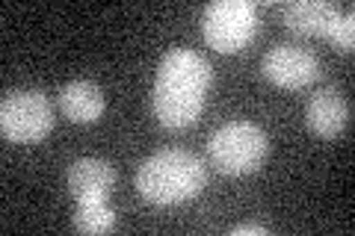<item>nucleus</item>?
<instances>
[{
    "label": "nucleus",
    "instance_id": "f257e3e1",
    "mask_svg": "<svg viewBox=\"0 0 355 236\" xmlns=\"http://www.w3.org/2000/svg\"><path fill=\"white\" fill-rule=\"evenodd\" d=\"M210 62L196 51L175 48L160 60L157 80L151 89L154 118L166 130H184L202 116L210 89Z\"/></svg>",
    "mask_w": 355,
    "mask_h": 236
},
{
    "label": "nucleus",
    "instance_id": "f03ea898",
    "mask_svg": "<svg viewBox=\"0 0 355 236\" xmlns=\"http://www.w3.org/2000/svg\"><path fill=\"white\" fill-rule=\"evenodd\" d=\"M207 168L196 154L181 148H166L148 156L137 172V189L148 204L169 207L190 201L205 189Z\"/></svg>",
    "mask_w": 355,
    "mask_h": 236
},
{
    "label": "nucleus",
    "instance_id": "7ed1b4c3",
    "mask_svg": "<svg viewBox=\"0 0 355 236\" xmlns=\"http://www.w3.org/2000/svg\"><path fill=\"white\" fill-rule=\"evenodd\" d=\"M270 151L266 133L249 121H231L207 142V156L222 174H249L261 168Z\"/></svg>",
    "mask_w": 355,
    "mask_h": 236
},
{
    "label": "nucleus",
    "instance_id": "20e7f679",
    "mask_svg": "<svg viewBox=\"0 0 355 236\" xmlns=\"http://www.w3.org/2000/svg\"><path fill=\"white\" fill-rule=\"evenodd\" d=\"M258 9L252 0H214L205 6L202 33L205 42L219 53H237L254 39Z\"/></svg>",
    "mask_w": 355,
    "mask_h": 236
},
{
    "label": "nucleus",
    "instance_id": "39448f33",
    "mask_svg": "<svg viewBox=\"0 0 355 236\" xmlns=\"http://www.w3.org/2000/svg\"><path fill=\"white\" fill-rule=\"evenodd\" d=\"M53 127V107L39 89L9 92L0 104V133L9 142H42Z\"/></svg>",
    "mask_w": 355,
    "mask_h": 236
},
{
    "label": "nucleus",
    "instance_id": "423d86ee",
    "mask_svg": "<svg viewBox=\"0 0 355 236\" xmlns=\"http://www.w3.org/2000/svg\"><path fill=\"white\" fill-rule=\"evenodd\" d=\"M320 60L296 44H279L263 56V77L282 89H305L320 80Z\"/></svg>",
    "mask_w": 355,
    "mask_h": 236
},
{
    "label": "nucleus",
    "instance_id": "0eeeda50",
    "mask_svg": "<svg viewBox=\"0 0 355 236\" xmlns=\"http://www.w3.org/2000/svg\"><path fill=\"white\" fill-rule=\"evenodd\" d=\"M305 121L308 127L323 139H335L340 136L349 125V100L343 98L338 89H323L308 100L305 107Z\"/></svg>",
    "mask_w": 355,
    "mask_h": 236
},
{
    "label": "nucleus",
    "instance_id": "6e6552de",
    "mask_svg": "<svg viewBox=\"0 0 355 236\" xmlns=\"http://www.w3.org/2000/svg\"><path fill=\"white\" fill-rule=\"evenodd\" d=\"M113 165L95 160V156H83L69 168V192L74 195V201H107V195L113 192Z\"/></svg>",
    "mask_w": 355,
    "mask_h": 236
},
{
    "label": "nucleus",
    "instance_id": "1a4fd4ad",
    "mask_svg": "<svg viewBox=\"0 0 355 236\" xmlns=\"http://www.w3.org/2000/svg\"><path fill=\"white\" fill-rule=\"evenodd\" d=\"M338 15L340 9L326 0H296V3L284 6V24L302 36H326Z\"/></svg>",
    "mask_w": 355,
    "mask_h": 236
},
{
    "label": "nucleus",
    "instance_id": "9d476101",
    "mask_svg": "<svg viewBox=\"0 0 355 236\" xmlns=\"http://www.w3.org/2000/svg\"><path fill=\"white\" fill-rule=\"evenodd\" d=\"M60 109L74 125H92L104 112V92L89 80H74L60 92Z\"/></svg>",
    "mask_w": 355,
    "mask_h": 236
},
{
    "label": "nucleus",
    "instance_id": "9b49d317",
    "mask_svg": "<svg viewBox=\"0 0 355 236\" xmlns=\"http://www.w3.org/2000/svg\"><path fill=\"white\" fill-rule=\"evenodd\" d=\"M74 228L80 233H110L116 228V212L107 201H77Z\"/></svg>",
    "mask_w": 355,
    "mask_h": 236
},
{
    "label": "nucleus",
    "instance_id": "f8f14e48",
    "mask_svg": "<svg viewBox=\"0 0 355 236\" xmlns=\"http://www.w3.org/2000/svg\"><path fill=\"white\" fill-rule=\"evenodd\" d=\"M326 39L335 44L338 51H343V53H349L352 51V44H355V18H352V12H347V15H338V21L329 27V33H326Z\"/></svg>",
    "mask_w": 355,
    "mask_h": 236
},
{
    "label": "nucleus",
    "instance_id": "ddd939ff",
    "mask_svg": "<svg viewBox=\"0 0 355 236\" xmlns=\"http://www.w3.org/2000/svg\"><path fill=\"white\" fill-rule=\"evenodd\" d=\"M270 230L263 228V224H237V228H231V236H266Z\"/></svg>",
    "mask_w": 355,
    "mask_h": 236
}]
</instances>
